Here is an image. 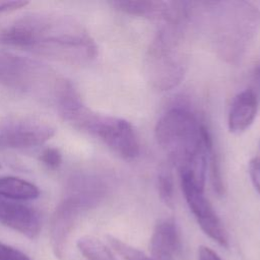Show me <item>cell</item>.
Here are the masks:
<instances>
[{"instance_id": "cell-14", "label": "cell", "mask_w": 260, "mask_h": 260, "mask_svg": "<svg viewBox=\"0 0 260 260\" xmlns=\"http://www.w3.org/2000/svg\"><path fill=\"white\" fill-rule=\"evenodd\" d=\"M0 196L10 200H32L40 196V190L23 179L5 176L0 177Z\"/></svg>"}, {"instance_id": "cell-17", "label": "cell", "mask_w": 260, "mask_h": 260, "mask_svg": "<svg viewBox=\"0 0 260 260\" xmlns=\"http://www.w3.org/2000/svg\"><path fill=\"white\" fill-rule=\"evenodd\" d=\"M207 167L209 168L210 181L214 191L219 196H222L224 194V183L221 176L219 159L216 152L214 151L213 146L208 150L207 153Z\"/></svg>"}, {"instance_id": "cell-22", "label": "cell", "mask_w": 260, "mask_h": 260, "mask_svg": "<svg viewBox=\"0 0 260 260\" xmlns=\"http://www.w3.org/2000/svg\"><path fill=\"white\" fill-rule=\"evenodd\" d=\"M198 260H221V258L210 248L201 246L198 250Z\"/></svg>"}, {"instance_id": "cell-1", "label": "cell", "mask_w": 260, "mask_h": 260, "mask_svg": "<svg viewBox=\"0 0 260 260\" xmlns=\"http://www.w3.org/2000/svg\"><path fill=\"white\" fill-rule=\"evenodd\" d=\"M0 44L70 64H84L98 54L93 39L74 18L49 12L25 14L0 27Z\"/></svg>"}, {"instance_id": "cell-4", "label": "cell", "mask_w": 260, "mask_h": 260, "mask_svg": "<svg viewBox=\"0 0 260 260\" xmlns=\"http://www.w3.org/2000/svg\"><path fill=\"white\" fill-rule=\"evenodd\" d=\"M71 82L47 64L5 50H0V85L57 103Z\"/></svg>"}, {"instance_id": "cell-16", "label": "cell", "mask_w": 260, "mask_h": 260, "mask_svg": "<svg viewBox=\"0 0 260 260\" xmlns=\"http://www.w3.org/2000/svg\"><path fill=\"white\" fill-rule=\"evenodd\" d=\"M157 192L160 200L169 207L174 205V179L171 171L167 168L161 169L157 175Z\"/></svg>"}, {"instance_id": "cell-5", "label": "cell", "mask_w": 260, "mask_h": 260, "mask_svg": "<svg viewBox=\"0 0 260 260\" xmlns=\"http://www.w3.org/2000/svg\"><path fill=\"white\" fill-rule=\"evenodd\" d=\"M182 19L169 21L152 41L146 56L150 82L160 90L178 85L185 74L186 56L179 28Z\"/></svg>"}, {"instance_id": "cell-18", "label": "cell", "mask_w": 260, "mask_h": 260, "mask_svg": "<svg viewBox=\"0 0 260 260\" xmlns=\"http://www.w3.org/2000/svg\"><path fill=\"white\" fill-rule=\"evenodd\" d=\"M40 159L48 168L57 169L62 162V154L59 149L55 147H48L41 153Z\"/></svg>"}, {"instance_id": "cell-7", "label": "cell", "mask_w": 260, "mask_h": 260, "mask_svg": "<svg viewBox=\"0 0 260 260\" xmlns=\"http://www.w3.org/2000/svg\"><path fill=\"white\" fill-rule=\"evenodd\" d=\"M95 205L96 203L83 193L65 189V195L53 214L50 229L51 246L60 260H66L67 242L78 218Z\"/></svg>"}, {"instance_id": "cell-20", "label": "cell", "mask_w": 260, "mask_h": 260, "mask_svg": "<svg viewBox=\"0 0 260 260\" xmlns=\"http://www.w3.org/2000/svg\"><path fill=\"white\" fill-rule=\"evenodd\" d=\"M249 175L255 189L260 193V157H253L249 161Z\"/></svg>"}, {"instance_id": "cell-11", "label": "cell", "mask_w": 260, "mask_h": 260, "mask_svg": "<svg viewBox=\"0 0 260 260\" xmlns=\"http://www.w3.org/2000/svg\"><path fill=\"white\" fill-rule=\"evenodd\" d=\"M0 223L35 239L42 228L40 213L32 207L0 198Z\"/></svg>"}, {"instance_id": "cell-13", "label": "cell", "mask_w": 260, "mask_h": 260, "mask_svg": "<svg viewBox=\"0 0 260 260\" xmlns=\"http://www.w3.org/2000/svg\"><path fill=\"white\" fill-rule=\"evenodd\" d=\"M258 110L257 95L253 89L248 88L239 92L231 105L228 126L231 132L239 134L247 130L253 123Z\"/></svg>"}, {"instance_id": "cell-2", "label": "cell", "mask_w": 260, "mask_h": 260, "mask_svg": "<svg viewBox=\"0 0 260 260\" xmlns=\"http://www.w3.org/2000/svg\"><path fill=\"white\" fill-rule=\"evenodd\" d=\"M154 135L159 147L179 169L180 175L204 189L207 153L213 146L205 124L192 111L178 106L158 119Z\"/></svg>"}, {"instance_id": "cell-24", "label": "cell", "mask_w": 260, "mask_h": 260, "mask_svg": "<svg viewBox=\"0 0 260 260\" xmlns=\"http://www.w3.org/2000/svg\"><path fill=\"white\" fill-rule=\"evenodd\" d=\"M0 169H1V164H0Z\"/></svg>"}, {"instance_id": "cell-8", "label": "cell", "mask_w": 260, "mask_h": 260, "mask_svg": "<svg viewBox=\"0 0 260 260\" xmlns=\"http://www.w3.org/2000/svg\"><path fill=\"white\" fill-rule=\"evenodd\" d=\"M54 134L55 128L47 121L28 116H9L0 120V149L36 147Z\"/></svg>"}, {"instance_id": "cell-12", "label": "cell", "mask_w": 260, "mask_h": 260, "mask_svg": "<svg viewBox=\"0 0 260 260\" xmlns=\"http://www.w3.org/2000/svg\"><path fill=\"white\" fill-rule=\"evenodd\" d=\"M149 249L154 260H175L182 249L180 230L173 218H164L156 222Z\"/></svg>"}, {"instance_id": "cell-10", "label": "cell", "mask_w": 260, "mask_h": 260, "mask_svg": "<svg viewBox=\"0 0 260 260\" xmlns=\"http://www.w3.org/2000/svg\"><path fill=\"white\" fill-rule=\"evenodd\" d=\"M118 10L149 19L165 20L167 22L187 16L186 8L178 2L154 1V0H119L111 2Z\"/></svg>"}, {"instance_id": "cell-9", "label": "cell", "mask_w": 260, "mask_h": 260, "mask_svg": "<svg viewBox=\"0 0 260 260\" xmlns=\"http://www.w3.org/2000/svg\"><path fill=\"white\" fill-rule=\"evenodd\" d=\"M181 186L186 202L201 230L220 246L228 247L226 232L212 205L205 197L204 189L199 188L185 176H181Z\"/></svg>"}, {"instance_id": "cell-6", "label": "cell", "mask_w": 260, "mask_h": 260, "mask_svg": "<svg viewBox=\"0 0 260 260\" xmlns=\"http://www.w3.org/2000/svg\"><path fill=\"white\" fill-rule=\"evenodd\" d=\"M221 8L217 24L220 50L229 58L239 57L259 25L260 15L246 2H230Z\"/></svg>"}, {"instance_id": "cell-23", "label": "cell", "mask_w": 260, "mask_h": 260, "mask_svg": "<svg viewBox=\"0 0 260 260\" xmlns=\"http://www.w3.org/2000/svg\"><path fill=\"white\" fill-rule=\"evenodd\" d=\"M256 77L258 78V80L260 81V66L257 68V70H256Z\"/></svg>"}, {"instance_id": "cell-21", "label": "cell", "mask_w": 260, "mask_h": 260, "mask_svg": "<svg viewBox=\"0 0 260 260\" xmlns=\"http://www.w3.org/2000/svg\"><path fill=\"white\" fill-rule=\"evenodd\" d=\"M28 2L26 1H0V14L5 12L14 11L16 9H19L25 5H27Z\"/></svg>"}, {"instance_id": "cell-3", "label": "cell", "mask_w": 260, "mask_h": 260, "mask_svg": "<svg viewBox=\"0 0 260 260\" xmlns=\"http://www.w3.org/2000/svg\"><path fill=\"white\" fill-rule=\"evenodd\" d=\"M57 108L63 120L98 137L119 156L125 159L138 156V136L127 120L93 113L82 103L79 95L66 99Z\"/></svg>"}, {"instance_id": "cell-19", "label": "cell", "mask_w": 260, "mask_h": 260, "mask_svg": "<svg viewBox=\"0 0 260 260\" xmlns=\"http://www.w3.org/2000/svg\"><path fill=\"white\" fill-rule=\"evenodd\" d=\"M0 260H30V258L20 250L0 242Z\"/></svg>"}, {"instance_id": "cell-15", "label": "cell", "mask_w": 260, "mask_h": 260, "mask_svg": "<svg viewBox=\"0 0 260 260\" xmlns=\"http://www.w3.org/2000/svg\"><path fill=\"white\" fill-rule=\"evenodd\" d=\"M106 242L111 250L117 253L123 260H154L151 256L146 255L137 248H134L113 236L107 235Z\"/></svg>"}]
</instances>
